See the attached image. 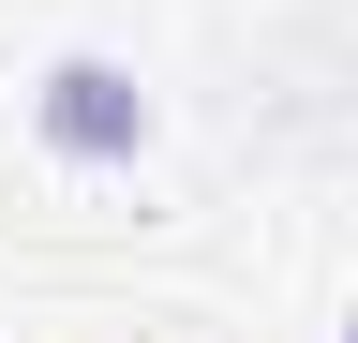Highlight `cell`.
Returning <instances> with one entry per match:
<instances>
[{
  "label": "cell",
  "instance_id": "1",
  "mask_svg": "<svg viewBox=\"0 0 358 343\" xmlns=\"http://www.w3.org/2000/svg\"><path fill=\"white\" fill-rule=\"evenodd\" d=\"M30 135L60 149V164H134V149H150V90H134L120 60H90V45H75V60H45Z\"/></svg>",
  "mask_w": 358,
  "mask_h": 343
},
{
  "label": "cell",
  "instance_id": "2",
  "mask_svg": "<svg viewBox=\"0 0 358 343\" xmlns=\"http://www.w3.org/2000/svg\"><path fill=\"white\" fill-rule=\"evenodd\" d=\"M343 343H358V328H343Z\"/></svg>",
  "mask_w": 358,
  "mask_h": 343
}]
</instances>
